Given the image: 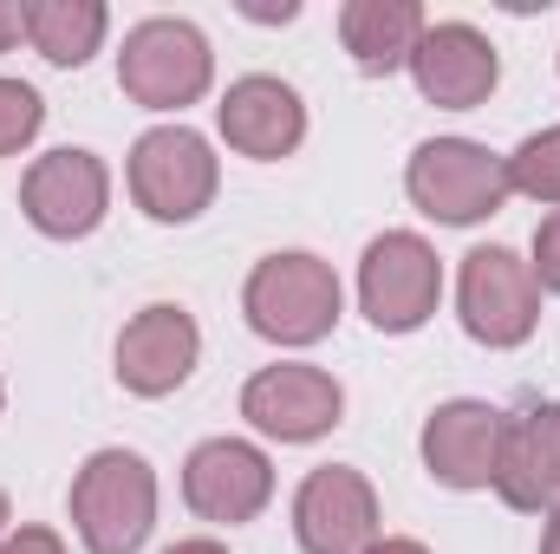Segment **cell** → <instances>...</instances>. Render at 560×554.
I'll return each instance as SVG.
<instances>
[{"mask_svg": "<svg viewBox=\"0 0 560 554\" xmlns=\"http://www.w3.org/2000/svg\"><path fill=\"white\" fill-rule=\"evenodd\" d=\"M72 529L85 554H138L156 529V470L138 450H92L72 476Z\"/></svg>", "mask_w": 560, "mask_h": 554, "instance_id": "cell-1", "label": "cell"}, {"mask_svg": "<svg viewBox=\"0 0 560 554\" xmlns=\"http://www.w3.org/2000/svg\"><path fill=\"white\" fill-rule=\"evenodd\" d=\"M339 275L332 262L306 255V249H287V255H268L255 262V275L242 287V313L261 339L275 346H319L332 326H339Z\"/></svg>", "mask_w": 560, "mask_h": 554, "instance_id": "cell-2", "label": "cell"}, {"mask_svg": "<svg viewBox=\"0 0 560 554\" xmlns=\"http://www.w3.org/2000/svg\"><path fill=\"white\" fill-rule=\"evenodd\" d=\"M209 79H215V53H209V39H202L196 20L156 13V20H138L125 33L118 85L143 112H183V105H196L209 92Z\"/></svg>", "mask_w": 560, "mask_h": 554, "instance_id": "cell-3", "label": "cell"}, {"mask_svg": "<svg viewBox=\"0 0 560 554\" xmlns=\"http://www.w3.org/2000/svg\"><path fill=\"white\" fill-rule=\"evenodd\" d=\"M405 189L430 222L469 229V222H489L509 203V163L476 138H430L411 150Z\"/></svg>", "mask_w": 560, "mask_h": 554, "instance_id": "cell-4", "label": "cell"}, {"mask_svg": "<svg viewBox=\"0 0 560 554\" xmlns=\"http://www.w3.org/2000/svg\"><path fill=\"white\" fill-rule=\"evenodd\" d=\"M456 313H463V333L476 346L509 353V346L535 339V326H541V280L502 242L469 249L463 275H456Z\"/></svg>", "mask_w": 560, "mask_h": 554, "instance_id": "cell-5", "label": "cell"}, {"mask_svg": "<svg viewBox=\"0 0 560 554\" xmlns=\"http://www.w3.org/2000/svg\"><path fill=\"white\" fill-rule=\"evenodd\" d=\"M215 183L222 163L189 125H156L131 143V196L150 222H196L215 203Z\"/></svg>", "mask_w": 560, "mask_h": 554, "instance_id": "cell-6", "label": "cell"}, {"mask_svg": "<svg viewBox=\"0 0 560 554\" xmlns=\"http://www.w3.org/2000/svg\"><path fill=\"white\" fill-rule=\"evenodd\" d=\"M443 300V262L411 229H385L359 262V307L378 333H418Z\"/></svg>", "mask_w": 560, "mask_h": 554, "instance_id": "cell-7", "label": "cell"}, {"mask_svg": "<svg viewBox=\"0 0 560 554\" xmlns=\"http://www.w3.org/2000/svg\"><path fill=\"white\" fill-rule=\"evenodd\" d=\"M20 209H26V222L39 229V235H52V242H79V235H92L98 222H105V209H112V170H105V157H92V150H46L33 170H26V183H20Z\"/></svg>", "mask_w": 560, "mask_h": 554, "instance_id": "cell-8", "label": "cell"}, {"mask_svg": "<svg viewBox=\"0 0 560 554\" xmlns=\"http://www.w3.org/2000/svg\"><path fill=\"white\" fill-rule=\"evenodd\" d=\"M183 503L202 516V522H255L268 503H275V463L261 443H242V437H209L189 450L183 463Z\"/></svg>", "mask_w": 560, "mask_h": 554, "instance_id": "cell-9", "label": "cell"}, {"mask_svg": "<svg viewBox=\"0 0 560 554\" xmlns=\"http://www.w3.org/2000/svg\"><path fill=\"white\" fill-rule=\"evenodd\" d=\"M293 535L306 554H365L378 542V489L346 463H319L293 496Z\"/></svg>", "mask_w": 560, "mask_h": 554, "instance_id": "cell-10", "label": "cell"}, {"mask_svg": "<svg viewBox=\"0 0 560 554\" xmlns=\"http://www.w3.org/2000/svg\"><path fill=\"white\" fill-rule=\"evenodd\" d=\"M346 412V392L319 366H261L242 385V417L275 443H313Z\"/></svg>", "mask_w": 560, "mask_h": 554, "instance_id": "cell-11", "label": "cell"}, {"mask_svg": "<svg viewBox=\"0 0 560 554\" xmlns=\"http://www.w3.org/2000/svg\"><path fill=\"white\" fill-rule=\"evenodd\" d=\"M411 79L430 105L476 112L502 85V59H495L489 33H476L469 20H436V26H423L418 53H411Z\"/></svg>", "mask_w": 560, "mask_h": 554, "instance_id": "cell-12", "label": "cell"}, {"mask_svg": "<svg viewBox=\"0 0 560 554\" xmlns=\"http://www.w3.org/2000/svg\"><path fill=\"white\" fill-rule=\"evenodd\" d=\"M202 359V333L189 320V307H143L138 320L118 333V385L131 399H170Z\"/></svg>", "mask_w": 560, "mask_h": 554, "instance_id": "cell-13", "label": "cell"}, {"mask_svg": "<svg viewBox=\"0 0 560 554\" xmlns=\"http://www.w3.org/2000/svg\"><path fill=\"white\" fill-rule=\"evenodd\" d=\"M495 496L522 516H541L560 503V405L535 399L515 417H502L495 450Z\"/></svg>", "mask_w": 560, "mask_h": 554, "instance_id": "cell-14", "label": "cell"}, {"mask_svg": "<svg viewBox=\"0 0 560 554\" xmlns=\"http://www.w3.org/2000/svg\"><path fill=\"white\" fill-rule=\"evenodd\" d=\"M215 125H222L229 150H242V157H255V163H280V157H293L300 138H306V105H300V92H293L287 79L248 72V79H235V85L222 92Z\"/></svg>", "mask_w": 560, "mask_h": 554, "instance_id": "cell-15", "label": "cell"}, {"mask_svg": "<svg viewBox=\"0 0 560 554\" xmlns=\"http://www.w3.org/2000/svg\"><path fill=\"white\" fill-rule=\"evenodd\" d=\"M502 450V412L482 399H450L423 424V470L443 489H489Z\"/></svg>", "mask_w": 560, "mask_h": 554, "instance_id": "cell-16", "label": "cell"}, {"mask_svg": "<svg viewBox=\"0 0 560 554\" xmlns=\"http://www.w3.org/2000/svg\"><path fill=\"white\" fill-rule=\"evenodd\" d=\"M423 26L430 20H423L418 0H346V13H339V39H346L352 66L365 79H385V72L411 66Z\"/></svg>", "mask_w": 560, "mask_h": 554, "instance_id": "cell-17", "label": "cell"}, {"mask_svg": "<svg viewBox=\"0 0 560 554\" xmlns=\"http://www.w3.org/2000/svg\"><path fill=\"white\" fill-rule=\"evenodd\" d=\"M105 0H26V39L46 66H85L105 46Z\"/></svg>", "mask_w": 560, "mask_h": 554, "instance_id": "cell-18", "label": "cell"}, {"mask_svg": "<svg viewBox=\"0 0 560 554\" xmlns=\"http://www.w3.org/2000/svg\"><path fill=\"white\" fill-rule=\"evenodd\" d=\"M502 163H509V196H528V203L560 209V125L522 138V150L502 157Z\"/></svg>", "mask_w": 560, "mask_h": 554, "instance_id": "cell-19", "label": "cell"}, {"mask_svg": "<svg viewBox=\"0 0 560 554\" xmlns=\"http://www.w3.org/2000/svg\"><path fill=\"white\" fill-rule=\"evenodd\" d=\"M39 125H46L39 92H33L26 79H0V157L26 150V143L39 138Z\"/></svg>", "mask_w": 560, "mask_h": 554, "instance_id": "cell-20", "label": "cell"}, {"mask_svg": "<svg viewBox=\"0 0 560 554\" xmlns=\"http://www.w3.org/2000/svg\"><path fill=\"white\" fill-rule=\"evenodd\" d=\"M535 280H541V293H560V209L555 216H541V229H535Z\"/></svg>", "mask_w": 560, "mask_h": 554, "instance_id": "cell-21", "label": "cell"}, {"mask_svg": "<svg viewBox=\"0 0 560 554\" xmlns=\"http://www.w3.org/2000/svg\"><path fill=\"white\" fill-rule=\"evenodd\" d=\"M0 554H66V542H59L52 529H13V535L0 542Z\"/></svg>", "mask_w": 560, "mask_h": 554, "instance_id": "cell-22", "label": "cell"}, {"mask_svg": "<svg viewBox=\"0 0 560 554\" xmlns=\"http://www.w3.org/2000/svg\"><path fill=\"white\" fill-rule=\"evenodd\" d=\"M26 39V7L20 0H0V53H13Z\"/></svg>", "mask_w": 560, "mask_h": 554, "instance_id": "cell-23", "label": "cell"}, {"mask_svg": "<svg viewBox=\"0 0 560 554\" xmlns=\"http://www.w3.org/2000/svg\"><path fill=\"white\" fill-rule=\"evenodd\" d=\"M365 554H430V549H423V542H411V535H378Z\"/></svg>", "mask_w": 560, "mask_h": 554, "instance_id": "cell-24", "label": "cell"}, {"mask_svg": "<svg viewBox=\"0 0 560 554\" xmlns=\"http://www.w3.org/2000/svg\"><path fill=\"white\" fill-rule=\"evenodd\" d=\"M242 13H248V20H293V13H300V7H293V0H280V7H255V0H248V7H242Z\"/></svg>", "mask_w": 560, "mask_h": 554, "instance_id": "cell-25", "label": "cell"}, {"mask_svg": "<svg viewBox=\"0 0 560 554\" xmlns=\"http://www.w3.org/2000/svg\"><path fill=\"white\" fill-rule=\"evenodd\" d=\"M541 554H560V503L548 509V535H541Z\"/></svg>", "mask_w": 560, "mask_h": 554, "instance_id": "cell-26", "label": "cell"}, {"mask_svg": "<svg viewBox=\"0 0 560 554\" xmlns=\"http://www.w3.org/2000/svg\"><path fill=\"white\" fill-rule=\"evenodd\" d=\"M170 554H229V549H222V542H176Z\"/></svg>", "mask_w": 560, "mask_h": 554, "instance_id": "cell-27", "label": "cell"}, {"mask_svg": "<svg viewBox=\"0 0 560 554\" xmlns=\"http://www.w3.org/2000/svg\"><path fill=\"white\" fill-rule=\"evenodd\" d=\"M0 542H7V496H0Z\"/></svg>", "mask_w": 560, "mask_h": 554, "instance_id": "cell-28", "label": "cell"}, {"mask_svg": "<svg viewBox=\"0 0 560 554\" xmlns=\"http://www.w3.org/2000/svg\"><path fill=\"white\" fill-rule=\"evenodd\" d=\"M0 405H7V392H0Z\"/></svg>", "mask_w": 560, "mask_h": 554, "instance_id": "cell-29", "label": "cell"}]
</instances>
